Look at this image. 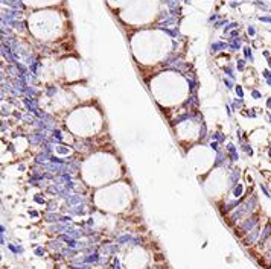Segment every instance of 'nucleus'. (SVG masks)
Returning a JSON list of instances; mask_svg holds the SVG:
<instances>
[{"instance_id":"obj_1","label":"nucleus","mask_w":271,"mask_h":269,"mask_svg":"<svg viewBox=\"0 0 271 269\" xmlns=\"http://www.w3.org/2000/svg\"><path fill=\"white\" fill-rule=\"evenodd\" d=\"M257 224V218H251V219H247L245 220V224L242 225V228L241 230L244 231V233H247V231H250V230H253V227H254Z\"/></svg>"},{"instance_id":"obj_2","label":"nucleus","mask_w":271,"mask_h":269,"mask_svg":"<svg viewBox=\"0 0 271 269\" xmlns=\"http://www.w3.org/2000/svg\"><path fill=\"white\" fill-rule=\"evenodd\" d=\"M257 236H259V231H257V228H254V230H251V234L244 240V243H245V245H251L253 242L257 239Z\"/></svg>"},{"instance_id":"obj_3","label":"nucleus","mask_w":271,"mask_h":269,"mask_svg":"<svg viewBox=\"0 0 271 269\" xmlns=\"http://www.w3.org/2000/svg\"><path fill=\"white\" fill-rule=\"evenodd\" d=\"M270 233H271V225H270V224H266V227H265V230H264V234H262V237H260V242H264L266 237L270 236Z\"/></svg>"},{"instance_id":"obj_4","label":"nucleus","mask_w":271,"mask_h":269,"mask_svg":"<svg viewBox=\"0 0 271 269\" xmlns=\"http://www.w3.org/2000/svg\"><path fill=\"white\" fill-rule=\"evenodd\" d=\"M97 258H99V257H97L96 254H93V255H90V257L85 258V262H88V263H90V262H97Z\"/></svg>"},{"instance_id":"obj_5","label":"nucleus","mask_w":271,"mask_h":269,"mask_svg":"<svg viewBox=\"0 0 271 269\" xmlns=\"http://www.w3.org/2000/svg\"><path fill=\"white\" fill-rule=\"evenodd\" d=\"M58 219V216H55V214H47V220L49 222H53V220H56Z\"/></svg>"},{"instance_id":"obj_6","label":"nucleus","mask_w":271,"mask_h":269,"mask_svg":"<svg viewBox=\"0 0 271 269\" xmlns=\"http://www.w3.org/2000/svg\"><path fill=\"white\" fill-rule=\"evenodd\" d=\"M241 192H242V187L238 186V189L235 190V196H241Z\"/></svg>"},{"instance_id":"obj_7","label":"nucleus","mask_w":271,"mask_h":269,"mask_svg":"<svg viewBox=\"0 0 271 269\" xmlns=\"http://www.w3.org/2000/svg\"><path fill=\"white\" fill-rule=\"evenodd\" d=\"M113 266H114V269H121V268H119V260H117V258H114Z\"/></svg>"},{"instance_id":"obj_8","label":"nucleus","mask_w":271,"mask_h":269,"mask_svg":"<svg viewBox=\"0 0 271 269\" xmlns=\"http://www.w3.org/2000/svg\"><path fill=\"white\" fill-rule=\"evenodd\" d=\"M35 254H37V255H41V254H43V248H37V249H35Z\"/></svg>"},{"instance_id":"obj_9","label":"nucleus","mask_w":271,"mask_h":269,"mask_svg":"<svg viewBox=\"0 0 271 269\" xmlns=\"http://www.w3.org/2000/svg\"><path fill=\"white\" fill-rule=\"evenodd\" d=\"M236 91H238V94H239V96H242V90H241V87H238V88H236Z\"/></svg>"},{"instance_id":"obj_10","label":"nucleus","mask_w":271,"mask_h":269,"mask_svg":"<svg viewBox=\"0 0 271 269\" xmlns=\"http://www.w3.org/2000/svg\"><path fill=\"white\" fill-rule=\"evenodd\" d=\"M264 75H265V78H270V76H271V73L268 72V70H266V72H264Z\"/></svg>"},{"instance_id":"obj_11","label":"nucleus","mask_w":271,"mask_h":269,"mask_svg":"<svg viewBox=\"0 0 271 269\" xmlns=\"http://www.w3.org/2000/svg\"><path fill=\"white\" fill-rule=\"evenodd\" d=\"M253 96H254V98L257 99V98H259V96H260V94H259V93H257V91H253Z\"/></svg>"},{"instance_id":"obj_12","label":"nucleus","mask_w":271,"mask_h":269,"mask_svg":"<svg viewBox=\"0 0 271 269\" xmlns=\"http://www.w3.org/2000/svg\"><path fill=\"white\" fill-rule=\"evenodd\" d=\"M266 105H268V107H271V99H268V102H266Z\"/></svg>"},{"instance_id":"obj_13","label":"nucleus","mask_w":271,"mask_h":269,"mask_svg":"<svg viewBox=\"0 0 271 269\" xmlns=\"http://www.w3.org/2000/svg\"><path fill=\"white\" fill-rule=\"evenodd\" d=\"M270 155H271V151H270Z\"/></svg>"}]
</instances>
